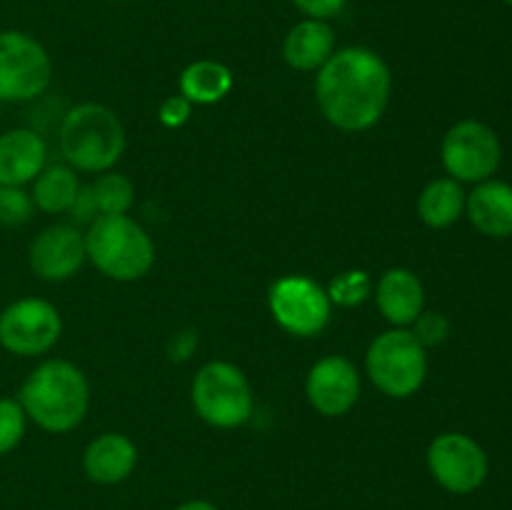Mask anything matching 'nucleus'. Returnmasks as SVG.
I'll list each match as a JSON object with an SVG mask.
<instances>
[{
    "label": "nucleus",
    "mask_w": 512,
    "mask_h": 510,
    "mask_svg": "<svg viewBox=\"0 0 512 510\" xmlns=\"http://www.w3.org/2000/svg\"><path fill=\"white\" fill-rule=\"evenodd\" d=\"M430 473L450 493H473L488 478V455L470 435L445 433L430 443Z\"/></svg>",
    "instance_id": "nucleus-10"
},
{
    "label": "nucleus",
    "mask_w": 512,
    "mask_h": 510,
    "mask_svg": "<svg viewBox=\"0 0 512 510\" xmlns=\"http://www.w3.org/2000/svg\"><path fill=\"white\" fill-rule=\"evenodd\" d=\"M335 50V33L328 20L305 18L285 35L283 55L290 68L315 70L323 68Z\"/></svg>",
    "instance_id": "nucleus-16"
},
{
    "label": "nucleus",
    "mask_w": 512,
    "mask_h": 510,
    "mask_svg": "<svg viewBox=\"0 0 512 510\" xmlns=\"http://www.w3.org/2000/svg\"><path fill=\"white\" fill-rule=\"evenodd\" d=\"M125 133L118 115L98 103H83L60 125V150L70 165L88 173L108 170L123 155Z\"/></svg>",
    "instance_id": "nucleus-3"
},
{
    "label": "nucleus",
    "mask_w": 512,
    "mask_h": 510,
    "mask_svg": "<svg viewBox=\"0 0 512 510\" xmlns=\"http://www.w3.org/2000/svg\"><path fill=\"white\" fill-rule=\"evenodd\" d=\"M503 3H505V5H512V0H503Z\"/></svg>",
    "instance_id": "nucleus-31"
},
{
    "label": "nucleus",
    "mask_w": 512,
    "mask_h": 510,
    "mask_svg": "<svg viewBox=\"0 0 512 510\" xmlns=\"http://www.w3.org/2000/svg\"><path fill=\"white\" fill-rule=\"evenodd\" d=\"M425 293L418 275L410 270L393 268L378 283V308L390 323L410 325L423 313Z\"/></svg>",
    "instance_id": "nucleus-18"
},
{
    "label": "nucleus",
    "mask_w": 512,
    "mask_h": 510,
    "mask_svg": "<svg viewBox=\"0 0 512 510\" xmlns=\"http://www.w3.org/2000/svg\"><path fill=\"white\" fill-rule=\"evenodd\" d=\"M368 375L385 395L408 398L423 385L428 360L425 348L408 330H388L378 335L368 350Z\"/></svg>",
    "instance_id": "nucleus-5"
},
{
    "label": "nucleus",
    "mask_w": 512,
    "mask_h": 510,
    "mask_svg": "<svg viewBox=\"0 0 512 510\" xmlns=\"http://www.w3.org/2000/svg\"><path fill=\"white\" fill-rule=\"evenodd\" d=\"M43 138L33 130L15 128L0 135V185H18L23 188L28 180L38 178L45 168Z\"/></svg>",
    "instance_id": "nucleus-14"
},
{
    "label": "nucleus",
    "mask_w": 512,
    "mask_h": 510,
    "mask_svg": "<svg viewBox=\"0 0 512 510\" xmlns=\"http://www.w3.org/2000/svg\"><path fill=\"white\" fill-rule=\"evenodd\" d=\"M53 63L33 35L23 30H0V100H33L50 85Z\"/></svg>",
    "instance_id": "nucleus-7"
},
{
    "label": "nucleus",
    "mask_w": 512,
    "mask_h": 510,
    "mask_svg": "<svg viewBox=\"0 0 512 510\" xmlns=\"http://www.w3.org/2000/svg\"><path fill=\"white\" fill-rule=\"evenodd\" d=\"M188 115H190V100L183 98V95H173V98H168L163 105H160V120H163V125H168V128H178V125H183L185 120H188Z\"/></svg>",
    "instance_id": "nucleus-29"
},
{
    "label": "nucleus",
    "mask_w": 512,
    "mask_h": 510,
    "mask_svg": "<svg viewBox=\"0 0 512 510\" xmlns=\"http://www.w3.org/2000/svg\"><path fill=\"white\" fill-rule=\"evenodd\" d=\"M193 403L200 418L215 428H235L253 415L248 378L230 363H208L193 383Z\"/></svg>",
    "instance_id": "nucleus-6"
},
{
    "label": "nucleus",
    "mask_w": 512,
    "mask_h": 510,
    "mask_svg": "<svg viewBox=\"0 0 512 510\" xmlns=\"http://www.w3.org/2000/svg\"><path fill=\"white\" fill-rule=\"evenodd\" d=\"M370 293V278L363 273V270H348V273L338 275V278L330 283L328 298L335 300L338 305H358L368 298Z\"/></svg>",
    "instance_id": "nucleus-25"
},
{
    "label": "nucleus",
    "mask_w": 512,
    "mask_h": 510,
    "mask_svg": "<svg viewBox=\"0 0 512 510\" xmlns=\"http://www.w3.org/2000/svg\"><path fill=\"white\" fill-rule=\"evenodd\" d=\"M305 390H308V400L318 413L330 415V418L343 415L358 400V370L343 355H328L313 365Z\"/></svg>",
    "instance_id": "nucleus-12"
},
{
    "label": "nucleus",
    "mask_w": 512,
    "mask_h": 510,
    "mask_svg": "<svg viewBox=\"0 0 512 510\" xmlns=\"http://www.w3.org/2000/svg\"><path fill=\"white\" fill-rule=\"evenodd\" d=\"M415 338L423 345H440L450 335V320L443 313H420L415 320Z\"/></svg>",
    "instance_id": "nucleus-26"
},
{
    "label": "nucleus",
    "mask_w": 512,
    "mask_h": 510,
    "mask_svg": "<svg viewBox=\"0 0 512 510\" xmlns=\"http://www.w3.org/2000/svg\"><path fill=\"white\" fill-rule=\"evenodd\" d=\"M68 213L75 223H93L95 213H98V205H95V198H93V185H88V188H78V195H75Z\"/></svg>",
    "instance_id": "nucleus-28"
},
{
    "label": "nucleus",
    "mask_w": 512,
    "mask_h": 510,
    "mask_svg": "<svg viewBox=\"0 0 512 510\" xmlns=\"http://www.w3.org/2000/svg\"><path fill=\"white\" fill-rule=\"evenodd\" d=\"M138 460V450H135L133 440L118 433H105L95 438L85 450V473L95 480V483H120L128 478Z\"/></svg>",
    "instance_id": "nucleus-17"
},
{
    "label": "nucleus",
    "mask_w": 512,
    "mask_h": 510,
    "mask_svg": "<svg viewBox=\"0 0 512 510\" xmlns=\"http://www.w3.org/2000/svg\"><path fill=\"white\" fill-rule=\"evenodd\" d=\"M465 210L470 223L488 238L512 235V185L503 180H483L465 198Z\"/></svg>",
    "instance_id": "nucleus-15"
},
{
    "label": "nucleus",
    "mask_w": 512,
    "mask_h": 510,
    "mask_svg": "<svg viewBox=\"0 0 512 510\" xmlns=\"http://www.w3.org/2000/svg\"><path fill=\"white\" fill-rule=\"evenodd\" d=\"M85 238L73 225H50L30 243V268L45 280H65L83 265Z\"/></svg>",
    "instance_id": "nucleus-13"
},
{
    "label": "nucleus",
    "mask_w": 512,
    "mask_h": 510,
    "mask_svg": "<svg viewBox=\"0 0 512 510\" xmlns=\"http://www.w3.org/2000/svg\"><path fill=\"white\" fill-rule=\"evenodd\" d=\"M118 3H125V0H118Z\"/></svg>",
    "instance_id": "nucleus-32"
},
{
    "label": "nucleus",
    "mask_w": 512,
    "mask_h": 510,
    "mask_svg": "<svg viewBox=\"0 0 512 510\" xmlns=\"http://www.w3.org/2000/svg\"><path fill=\"white\" fill-rule=\"evenodd\" d=\"M390 83V70L380 55L368 48H343L320 68L315 95L335 128L365 130L385 113Z\"/></svg>",
    "instance_id": "nucleus-1"
},
{
    "label": "nucleus",
    "mask_w": 512,
    "mask_h": 510,
    "mask_svg": "<svg viewBox=\"0 0 512 510\" xmlns=\"http://www.w3.org/2000/svg\"><path fill=\"white\" fill-rule=\"evenodd\" d=\"M85 255L108 278L135 280L148 273L155 250L145 230L128 215H100L85 235Z\"/></svg>",
    "instance_id": "nucleus-4"
},
{
    "label": "nucleus",
    "mask_w": 512,
    "mask_h": 510,
    "mask_svg": "<svg viewBox=\"0 0 512 510\" xmlns=\"http://www.w3.org/2000/svg\"><path fill=\"white\" fill-rule=\"evenodd\" d=\"M25 415L50 433H65L88 410V380L65 360H45L28 375L18 395Z\"/></svg>",
    "instance_id": "nucleus-2"
},
{
    "label": "nucleus",
    "mask_w": 512,
    "mask_h": 510,
    "mask_svg": "<svg viewBox=\"0 0 512 510\" xmlns=\"http://www.w3.org/2000/svg\"><path fill=\"white\" fill-rule=\"evenodd\" d=\"M178 510H218V508H215V505H210V503H205V500H193V503L180 505Z\"/></svg>",
    "instance_id": "nucleus-30"
},
{
    "label": "nucleus",
    "mask_w": 512,
    "mask_h": 510,
    "mask_svg": "<svg viewBox=\"0 0 512 510\" xmlns=\"http://www.w3.org/2000/svg\"><path fill=\"white\" fill-rule=\"evenodd\" d=\"M33 198L18 185H0V225L15 228L28 223L33 215Z\"/></svg>",
    "instance_id": "nucleus-24"
},
{
    "label": "nucleus",
    "mask_w": 512,
    "mask_h": 510,
    "mask_svg": "<svg viewBox=\"0 0 512 510\" xmlns=\"http://www.w3.org/2000/svg\"><path fill=\"white\" fill-rule=\"evenodd\" d=\"M78 188L80 185L73 170L65 168V165H50V168L40 170V175L35 178L30 198L45 213H68L75 195H78Z\"/></svg>",
    "instance_id": "nucleus-21"
},
{
    "label": "nucleus",
    "mask_w": 512,
    "mask_h": 510,
    "mask_svg": "<svg viewBox=\"0 0 512 510\" xmlns=\"http://www.w3.org/2000/svg\"><path fill=\"white\" fill-rule=\"evenodd\" d=\"M345 3L348 0H293V5L300 13L315 20L333 18V15H338L345 8Z\"/></svg>",
    "instance_id": "nucleus-27"
},
{
    "label": "nucleus",
    "mask_w": 512,
    "mask_h": 510,
    "mask_svg": "<svg viewBox=\"0 0 512 510\" xmlns=\"http://www.w3.org/2000/svg\"><path fill=\"white\" fill-rule=\"evenodd\" d=\"M93 198L98 205V213L125 215L133 205V183L118 173L100 175L98 183L93 185Z\"/></svg>",
    "instance_id": "nucleus-22"
},
{
    "label": "nucleus",
    "mask_w": 512,
    "mask_h": 510,
    "mask_svg": "<svg viewBox=\"0 0 512 510\" xmlns=\"http://www.w3.org/2000/svg\"><path fill=\"white\" fill-rule=\"evenodd\" d=\"M25 410L18 400L0 398V455L18 448L25 435Z\"/></svg>",
    "instance_id": "nucleus-23"
},
{
    "label": "nucleus",
    "mask_w": 512,
    "mask_h": 510,
    "mask_svg": "<svg viewBox=\"0 0 512 510\" xmlns=\"http://www.w3.org/2000/svg\"><path fill=\"white\" fill-rule=\"evenodd\" d=\"M503 148L493 128L478 120L453 125L443 140V165L455 180L483 183L498 170Z\"/></svg>",
    "instance_id": "nucleus-8"
},
{
    "label": "nucleus",
    "mask_w": 512,
    "mask_h": 510,
    "mask_svg": "<svg viewBox=\"0 0 512 510\" xmlns=\"http://www.w3.org/2000/svg\"><path fill=\"white\" fill-rule=\"evenodd\" d=\"M270 310L275 320L293 335H315L328 325L330 298L318 283L290 275L270 288Z\"/></svg>",
    "instance_id": "nucleus-11"
},
{
    "label": "nucleus",
    "mask_w": 512,
    "mask_h": 510,
    "mask_svg": "<svg viewBox=\"0 0 512 510\" xmlns=\"http://www.w3.org/2000/svg\"><path fill=\"white\" fill-rule=\"evenodd\" d=\"M60 328L58 310L48 300H15L0 313V345L15 355H40L53 348Z\"/></svg>",
    "instance_id": "nucleus-9"
},
{
    "label": "nucleus",
    "mask_w": 512,
    "mask_h": 510,
    "mask_svg": "<svg viewBox=\"0 0 512 510\" xmlns=\"http://www.w3.org/2000/svg\"><path fill=\"white\" fill-rule=\"evenodd\" d=\"M465 210V190L455 178L433 180L428 188L420 193L418 213L423 223L430 228H448L463 215Z\"/></svg>",
    "instance_id": "nucleus-19"
},
{
    "label": "nucleus",
    "mask_w": 512,
    "mask_h": 510,
    "mask_svg": "<svg viewBox=\"0 0 512 510\" xmlns=\"http://www.w3.org/2000/svg\"><path fill=\"white\" fill-rule=\"evenodd\" d=\"M233 88V73L215 60H198L180 75V93L190 103H215Z\"/></svg>",
    "instance_id": "nucleus-20"
}]
</instances>
